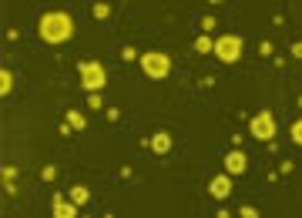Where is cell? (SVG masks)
Returning <instances> with one entry per match:
<instances>
[{
    "label": "cell",
    "mask_w": 302,
    "mask_h": 218,
    "mask_svg": "<svg viewBox=\"0 0 302 218\" xmlns=\"http://www.w3.org/2000/svg\"><path fill=\"white\" fill-rule=\"evenodd\" d=\"M37 34L44 44H64L74 37V17L68 10H47L37 20Z\"/></svg>",
    "instance_id": "6da1fadb"
},
{
    "label": "cell",
    "mask_w": 302,
    "mask_h": 218,
    "mask_svg": "<svg viewBox=\"0 0 302 218\" xmlns=\"http://www.w3.org/2000/svg\"><path fill=\"white\" fill-rule=\"evenodd\" d=\"M151 151H158V154L171 151V135H168V131H158V135L151 138Z\"/></svg>",
    "instance_id": "9c48e42d"
},
{
    "label": "cell",
    "mask_w": 302,
    "mask_h": 218,
    "mask_svg": "<svg viewBox=\"0 0 302 218\" xmlns=\"http://www.w3.org/2000/svg\"><path fill=\"white\" fill-rule=\"evenodd\" d=\"M121 57H124V61H135V57H138V51H135V47H124V51H121Z\"/></svg>",
    "instance_id": "44dd1931"
},
{
    "label": "cell",
    "mask_w": 302,
    "mask_h": 218,
    "mask_svg": "<svg viewBox=\"0 0 302 218\" xmlns=\"http://www.w3.org/2000/svg\"><path fill=\"white\" fill-rule=\"evenodd\" d=\"M51 212H54L57 218H77V205L68 202L64 195H54V198H51Z\"/></svg>",
    "instance_id": "8992f818"
},
{
    "label": "cell",
    "mask_w": 302,
    "mask_h": 218,
    "mask_svg": "<svg viewBox=\"0 0 302 218\" xmlns=\"http://www.w3.org/2000/svg\"><path fill=\"white\" fill-rule=\"evenodd\" d=\"M87 198H91V188H87V185H74V188H71V202L74 205H84Z\"/></svg>",
    "instance_id": "30bf717a"
},
{
    "label": "cell",
    "mask_w": 302,
    "mask_h": 218,
    "mask_svg": "<svg viewBox=\"0 0 302 218\" xmlns=\"http://www.w3.org/2000/svg\"><path fill=\"white\" fill-rule=\"evenodd\" d=\"M245 154H242V151L235 148V151H228V158H225V168H228V175H242V171H245Z\"/></svg>",
    "instance_id": "ba28073f"
},
{
    "label": "cell",
    "mask_w": 302,
    "mask_h": 218,
    "mask_svg": "<svg viewBox=\"0 0 302 218\" xmlns=\"http://www.w3.org/2000/svg\"><path fill=\"white\" fill-rule=\"evenodd\" d=\"M252 135L259 138V141H272V138H275V118H272V111H259V114L252 118Z\"/></svg>",
    "instance_id": "5b68a950"
},
{
    "label": "cell",
    "mask_w": 302,
    "mask_h": 218,
    "mask_svg": "<svg viewBox=\"0 0 302 218\" xmlns=\"http://www.w3.org/2000/svg\"><path fill=\"white\" fill-rule=\"evenodd\" d=\"M141 68L148 77H168V71H171V57L165 51H148V54H141Z\"/></svg>",
    "instance_id": "3957f363"
},
{
    "label": "cell",
    "mask_w": 302,
    "mask_h": 218,
    "mask_svg": "<svg viewBox=\"0 0 302 218\" xmlns=\"http://www.w3.org/2000/svg\"><path fill=\"white\" fill-rule=\"evenodd\" d=\"M91 17H94V20H108L111 17V3H94V7H91Z\"/></svg>",
    "instance_id": "7c38bea8"
},
{
    "label": "cell",
    "mask_w": 302,
    "mask_h": 218,
    "mask_svg": "<svg viewBox=\"0 0 302 218\" xmlns=\"http://www.w3.org/2000/svg\"><path fill=\"white\" fill-rule=\"evenodd\" d=\"M81 81H84V87L91 91V94H101V87H104V68L97 64V61H84L81 64Z\"/></svg>",
    "instance_id": "277c9868"
},
{
    "label": "cell",
    "mask_w": 302,
    "mask_h": 218,
    "mask_svg": "<svg viewBox=\"0 0 302 218\" xmlns=\"http://www.w3.org/2000/svg\"><path fill=\"white\" fill-rule=\"evenodd\" d=\"M212 51L219 57L222 64H235L238 57H242V37H235V34H222L219 41L212 44Z\"/></svg>",
    "instance_id": "7a4b0ae2"
},
{
    "label": "cell",
    "mask_w": 302,
    "mask_h": 218,
    "mask_svg": "<svg viewBox=\"0 0 302 218\" xmlns=\"http://www.w3.org/2000/svg\"><path fill=\"white\" fill-rule=\"evenodd\" d=\"M289 135H292V145H302V121H292Z\"/></svg>",
    "instance_id": "9a60e30c"
},
{
    "label": "cell",
    "mask_w": 302,
    "mask_h": 218,
    "mask_svg": "<svg viewBox=\"0 0 302 218\" xmlns=\"http://www.w3.org/2000/svg\"><path fill=\"white\" fill-rule=\"evenodd\" d=\"M3 191H7V195H10V198H14V195H17V191H20V188H17L14 181H3Z\"/></svg>",
    "instance_id": "ffe728a7"
},
{
    "label": "cell",
    "mask_w": 302,
    "mask_h": 218,
    "mask_svg": "<svg viewBox=\"0 0 302 218\" xmlns=\"http://www.w3.org/2000/svg\"><path fill=\"white\" fill-rule=\"evenodd\" d=\"M208 191H212V198H228L232 195V178L228 175H219L208 181Z\"/></svg>",
    "instance_id": "52a82bcc"
},
{
    "label": "cell",
    "mask_w": 302,
    "mask_h": 218,
    "mask_svg": "<svg viewBox=\"0 0 302 218\" xmlns=\"http://www.w3.org/2000/svg\"><path fill=\"white\" fill-rule=\"evenodd\" d=\"M41 178H44V181H54V178H57V168H54V164L41 168Z\"/></svg>",
    "instance_id": "2e32d148"
},
{
    "label": "cell",
    "mask_w": 302,
    "mask_h": 218,
    "mask_svg": "<svg viewBox=\"0 0 302 218\" xmlns=\"http://www.w3.org/2000/svg\"><path fill=\"white\" fill-rule=\"evenodd\" d=\"M195 51H198V54H208V51H212V41H208V34H202V37L195 41Z\"/></svg>",
    "instance_id": "5bb4252c"
},
{
    "label": "cell",
    "mask_w": 302,
    "mask_h": 218,
    "mask_svg": "<svg viewBox=\"0 0 302 218\" xmlns=\"http://www.w3.org/2000/svg\"><path fill=\"white\" fill-rule=\"evenodd\" d=\"M215 27V17H202V30H212Z\"/></svg>",
    "instance_id": "7402d4cb"
},
{
    "label": "cell",
    "mask_w": 302,
    "mask_h": 218,
    "mask_svg": "<svg viewBox=\"0 0 302 218\" xmlns=\"http://www.w3.org/2000/svg\"><path fill=\"white\" fill-rule=\"evenodd\" d=\"M238 215H245V218H255V215H259V212H255L252 205H242V208H238Z\"/></svg>",
    "instance_id": "ac0fdd59"
},
{
    "label": "cell",
    "mask_w": 302,
    "mask_h": 218,
    "mask_svg": "<svg viewBox=\"0 0 302 218\" xmlns=\"http://www.w3.org/2000/svg\"><path fill=\"white\" fill-rule=\"evenodd\" d=\"M68 124H71V128H77V131H81L84 124H87V118H84L81 111H68Z\"/></svg>",
    "instance_id": "4fadbf2b"
},
{
    "label": "cell",
    "mask_w": 302,
    "mask_h": 218,
    "mask_svg": "<svg viewBox=\"0 0 302 218\" xmlns=\"http://www.w3.org/2000/svg\"><path fill=\"white\" fill-rule=\"evenodd\" d=\"M17 178V164H3V181H14Z\"/></svg>",
    "instance_id": "e0dca14e"
},
{
    "label": "cell",
    "mask_w": 302,
    "mask_h": 218,
    "mask_svg": "<svg viewBox=\"0 0 302 218\" xmlns=\"http://www.w3.org/2000/svg\"><path fill=\"white\" fill-rule=\"evenodd\" d=\"M10 91H14V74H10L7 68H3V71H0V94L7 97Z\"/></svg>",
    "instance_id": "8fae6325"
},
{
    "label": "cell",
    "mask_w": 302,
    "mask_h": 218,
    "mask_svg": "<svg viewBox=\"0 0 302 218\" xmlns=\"http://www.w3.org/2000/svg\"><path fill=\"white\" fill-rule=\"evenodd\" d=\"M87 104H91V111H101V94H91L87 97Z\"/></svg>",
    "instance_id": "d6986e66"
}]
</instances>
